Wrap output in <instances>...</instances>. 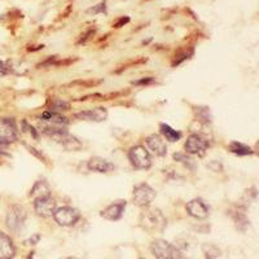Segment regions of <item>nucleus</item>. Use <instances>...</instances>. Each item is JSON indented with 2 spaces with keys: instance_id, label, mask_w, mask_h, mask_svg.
Listing matches in <instances>:
<instances>
[{
  "instance_id": "obj_35",
  "label": "nucleus",
  "mask_w": 259,
  "mask_h": 259,
  "mask_svg": "<svg viewBox=\"0 0 259 259\" xmlns=\"http://www.w3.org/2000/svg\"><path fill=\"white\" fill-rule=\"evenodd\" d=\"M62 259H79V258H75V256H68V258H62Z\"/></svg>"
},
{
  "instance_id": "obj_9",
  "label": "nucleus",
  "mask_w": 259,
  "mask_h": 259,
  "mask_svg": "<svg viewBox=\"0 0 259 259\" xmlns=\"http://www.w3.org/2000/svg\"><path fill=\"white\" fill-rule=\"evenodd\" d=\"M184 148H186V152L188 154L203 156L205 152L207 150V148H209V142L205 138H202V136L197 135V134H192L187 139Z\"/></svg>"
},
{
  "instance_id": "obj_14",
  "label": "nucleus",
  "mask_w": 259,
  "mask_h": 259,
  "mask_svg": "<svg viewBox=\"0 0 259 259\" xmlns=\"http://www.w3.org/2000/svg\"><path fill=\"white\" fill-rule=\"evenodd\" d=\"M147 145L149 147V149L153 152L156 156L158 157H165L167 154V145H166L165 140L161 135H157V134H153L147 138Z\"/></svg>"
},
{
  "instance_id": "obj_30",
  "label": "nucleus",
  "mask_w": 259,
  "mask_h": 259,
  "mask_svg": "<svg viewBox=\"0 0 259 259\" xmlns=\"http://www.w3.org/2000/svg\"><path fill=\"white\" fill-rule=\"evenodd\" d=\"M39 240H40V235L36 233V235H34L32 237H30L29 240H26V241H25V245H35L38 244Z\"/></svg>"
},
{
  "instance_id": "obj_2",
  "label": "nucleus",
  "mask_w": 259,
  "mask_h": 259,
  "mask_svg": "<svg viewBox=\"0 0 259 259\" xmlns=\"http://www.w3.org/2000/svg\"><path fill=\"white\" fill-rule=\"evenodd\" d=\"M139 224L143 230L150 233L163 232L167 227V219L159 209H145L140 214Z\"/></svg>"
},
{
  "instance_id": "obj_33",
  "label": "nucleus",
  "mask_w": 259,
  "mask_h": 259,
  "mask_svg": "<svg viewBox=\"0 0 259 259\" xmlns=\"http://www.w3.org/2000/svg\"><path fill=\"white\" fill-rule=\"evenodd\" d=\"M94 34H95V29L94 30H90V31H87V34H84V36L82 35V38H80V40L78 41V43H79V45H82V43H85V41L89 40L90 35H94Z\"/></svg>"
},
{
  "instance_id": "obj_10",
  "label": "nucleus",
  "mask_w": 259,
  "mask_h": 259,
  "mask_svg": "<svg viewBox=\"0 0 259 259\" xmlns=\"http://www.w3.org/2000/svg\"><path fill=\"white\" fill-rule=\"evenodd\" d=\"M34 210L39 217L43 218H50L52 217L55 210H56V201L53 200L51 196L47 197H40L34 200Z\"/></svg>"
},
{
  "instance_id": "obj_3",
  "label": "nucleus",
  "mask_w": 259,
  "mask_h": 259,
  "mask_svg": "<svg viewBox=\"0 0 259 259\" xmlns=\"http://www.w3.org/2000/svg\"><path fill=\"white\" fill-rule=\"evenodd\" d=\"M150 249L157 259H187L182 250L166 240H156L152 242Z\"/></svg>"
},
{
  "instance_id": "obj_23",
  "label": "nucleus",
  "mask_w": 259,
  "mask_h": 259,
  "mask_svg": "<svg viewBox=\"0 0 259 259\" xmlns=\"http://www.w3.org/2000/svg\"><path fill=\"white\" fill-rule=\"evenodd\" d=\"M70 109V104L66 103L64 100H60V99H53L50 103V110L51 112H66V110Z\"/></svg>"
},
{
  "instance_id": "obj_12",
  "label": "nucleus",
  "mask_w": 259,
  "mask_h": 259,
  "mask_svg": "<svg viewBox=\"0 0 259 259\" xmlns=\"http://www.w3.org/2000/svg\"><path fill=\"white\" fill-rule=\"evenodd\" d=\"M126 206L127 202L123 200L113 202L112 205L105 207V209L100 212V217L101 218L106 219V221H119V219L122 218V215H123L124 210H126Z\"/></svg>"
},
{
  "instance_id": "obj_18",
  "label": "nucleus",
  "mask_w": 259,
  "mask_h": 259,
  "mask_svg": "<svg viewBox=\"0 0 259 259\" xmlns=\"http://www.w3.org/2000/svg\"><path fill=\"white\" fill-rule=\"evenodd\" d=\"M51 187L46 180H38V182L34 184V187L30 191V197H32L34 200L35 198L40 197H47V196H51Z\"/></svg>"
},
{
  "instance_id": "obj_20",
  "label": "nucleus",
  "mask_w": 259,
  "mask_h": 259,
  "mask_svg": "<svg viewBox=\"0 0 259 259\" xmlns=\"http://www.w3.org/2000/svg\"><path fill=\"white\" fill-rule=\"evenodd\" d=\"M228 149H230L233 154H236V156H251V154L254 153L253 149H251L250 147H247V145L239 142L231 143Z\"/></svg>"
},
{
  "instance_id": "obj_13",
  "label": "nucleus",
  "mask_w": 259,
  "mask_h": 259,
  "mask_svg": "<svg viewBox=\"0 0 259 259\" xmlns=\"http://www.w3.org/2000/svg\"><path fill=\"white\" fill-rule=\"evenodd\" d=\"M77 119L80 121H90V122H103L108 118V110L105 108H96V109L83 110L75 114Z\"/></svg>"
},
{
  "instance_id": "obj_21",
  "label": "nucleus",
  "mask_w": 259,
  "mask_h": 259,
  "mask_svg": "<svg viewBox=\"0 0 259 259\" xmlns=\"http://www.w3.org/2000/svg\"><path fill=\"white\" fill-rule=\"evenodd\" d=\"M202 253L205 254L206 259H217L221 256L222 251L217 245L214 244H203L202 245Z\"/></svg>"
},
{
  "instance_id": "obj_16",
  "label": "nucleus",
  "mask_w": 259,
  "mask_h": 259,
  "mask_svg": "<svg viewBox=\"0 0 259 259\" xmlns=\"http://www.w3.org/2000/svg\"><path fill=\"white\" fill-rule=\"evenodd\" d=\"M16 255V247L9 236L0 231V259H12Z\"/></svg>"
},
{
  "instance_id": "obj_24",
  "label": "nucleus",
  "mask_w": 259,
  "mask_h": 259,
  "mask_svg": "<svg viewBox=\"0 0 259 259\" xmlns=\"http://www.w3.org/2000/svg\"><path fill=\"white\" fill-rule=\"evenodd\" d=\"M174 159L178 162H182L183 165H186L191 170H194V167H196V162L187 153H174Z\"/></svg>"
},
{
  "instance_id": "obj_29",
  "label": "nucleus",
  "mask_w": 259,
  "mask_h": 259,
  "mask_svg": "<svg viewBox=\"0 0 259 259\" xmlns=\"http://www.w3.org/2000/svg\"><path fill=\"white\" fill-rule=\"evenodd\" d=\"M22 126H24V131H29L30 134H31L32 136H34V138L35 139H38V133H36L35 131V128H34V127L32 126H30V124H27V122L26 121H24L22 122Z\"/></svg>"
},
{
  "instance_id": "obj_8",
  "label": "nucleus",
  "mask_w": 259,
  "mask_h": 259,
  "mask_svg": "<svg viewBox=\"0 0 259 259\" xmlns=\"http://www.w3.org/2000/svg\"><path fill=\"white\" fill-rule=\"evenodd\" d=\"M17 139V127L13 118H0V147L15 142Z\"/></svg>"
},
{
  "instance_id": "obj_27",
  "label": "nucleus",
  "mask_w": 259,
  "mask_h": 259,
  "mask_svg": "<svg viewBox=\"0 0 259 259\" xmlns=\"http://www.w3.org/2000/svg\"><path fill=\"white\" fill-rule=\"evenodd\" d=\"M89 13H94V15H97V13H106V3L103 2V3L97 4V6H94L92 8L89 9Z\"/></svg>"
},
{
  "instance_id": "obj_32",
  "label": "nucleus",
  "mask_w": 259,
  "mask_h": 259,
  "mask_svg": "<svg viewBox=\"0 0 259 259\" xmlns=\"http://www.w3.org/2000/svg\"><path fill=\"white\" fill-rule=\"evenodd\" d=\"M9 71H11V68H9L8 65H7L6 62L0 61V74H3V75H6V74H8Z\"/></svg>"
},
{
  "instance_id": "obj_25",
  "label": "nucleus",
  "mask_w": 259,
  "mask_h": 259,
  "mask_svg": "<svg viewBox=\"0 0 259 259\" xmlns=\"http://www.w3.org/2000/svg\"><path fill=\"white\" fill-rule=\"evenodd\" d=\"M198 121L203 122V123H210L211 122V117H210L209 108H198L197 112H196Z\"/></svg>"
},
{
  "instance_id": "obj_34",
  "label": "nucleus",
  "mask_w": 259,
  "mask_h": 259,
  "mask_svg": "<svg viewBox=\"0 0 259 259\" xmlns=\"http://www.w3.org/2000/svg\"><path fill=\"white\" fill-rule=\"evenodd\" d=\"M32 258H34V253H30L29 256H27L26 259H32Z\"/></svg>"
},
{
  "instance_id": "obj_28",
  "label": "nucleus",
  "mask_w": 259,
  "mask_h": 259,
  "mask_svg": "<svg viewBox=\"0 0 259 259\" xmlns=\"http://www.w3.org/2000/svg\"><path fill=\"white\" fill-rule=\"evenodd\" d=\"M152 83H154V78L147 77V78H142V79H139V80H134L133 84H135V85H148V84H152Z\"/></svg>"
},
{
  "instance_id": "obj_1",
  "label": "nucleus",
  "mask_w": 259,
  "mask_h": 259,
  "mask_svg": "<svg viewBox=\"0 0 259 259\" xmlns=\"http://www.w3.org/2000/svg\"><path fill=\"white\" fill-rule=\"evenodd\" d=\"M40 131L48 138H51L53 142L59 143L60 145L65 148L66 150H79L82 148V143L78 140L75 136L70 135L68 130L64 126H56V124L43 123L40 126Z\"/></svg>"
},
{
  "instance_id": "obj_4",
  "label": "nucleus",
  "mask_w": 259,
  "mask_h": 259,
  "mask_svg": "<svg viewBox=\"0 0 259 259\" xmlns=\"http://www.w3.org/2000/svg\"><path fill=\"white\" fill-rule=\"evenodd\" d=\"M27 218V212L25 207L20 206V205H12L8 209L6 217V223L9 231H12L13 233H20L22 228L25 227V222Z\"/></svg>"
},
{
  "instance_id": "obj_6",
  "label": "nucleus",
  "mask_w": 259,
  "mask_h": 259,
  "mask_svg": "<svg viewBox=\"0 0 259 259\" xmlns=\"http://www.w3.org/2000/svg\"><path fill=\"white\" fill-rule=\"evenodd\" d=\"M52 217L59 226L71 227L78 223V221L80 219V212L75 207L62 206L55 210Z\"/></svg>"
},
{
  "instance_id": "obj_22",
  "label": "nucleus",
  "mask_w": 259,
  "mask_h": 259,
  "mask_svg": "<svg viewBox=\"0 0 259 259\" xmlns=\"http://www.w3.org/2000/svg\"><path fill=\"white\" fill-rule=\"evenodd\" d=\"M232 218H233V221H235L236 227H237V230H240V231H242V232H245L247 227H249V221H247V219H246V217H245L244 212L235 211V214L232 215Z\"/></svg>"
},
{
  "instance_id": "obj_15",
  "label": "nucleus",
  "mask_w": 259,
  "mask_h": 259,
  "mask_svg": "<svg viewBox=\"0 0 259 259\" xmlns=\"http://www.w3.org/2000/svg\"><path fill=\"white\" fill-rule=\"evenodd\" d=\"M87 167H89V170L95 171V172L108 174V172L114 170L115 166L113 165L112 162L108 161V159L105 158H101V157H92V158L87 162Z\"/></svg>"
},
{
  "instance_id": "obj_26",
  "label": "nucleus",
  "mask_w": 259,
  "mask_h": 259,
  "mask_svg": "<svg viewBox=\"0 0 259 259\" xmlns=\"http://www.w3.org/2000/svg\"><path fill=\"white\" fill-rule=\"evenodd\" d=\"M193 55V51H189V52H182L180 55H178V56H175V60L174 62H172V66H178V65L182 64L183 61H186V60H188L189 57Z\"/></svg>"
},
{
  "instance_id": "obj_17",
  "label": "nucleus",
  "mask_w": 259,
  "mask_h": 259,
  "mask_svg": "<svg viewBox=\"0 0 259 259\" xmlns=\"http://www.w3.org/2000/svg\"><path fill=\"white\" fill-rule=\"evenodd\" d=\"M40 119L45 123L48 124H56V126H65V124H68L69 121L68 118L64 117L62 114L56 112H51V110H47L43 114L40 115Z\"/></svg>"
},
{
  "instance_id": "obj_31",
  "label": "nucleus",
  "mask_w": 259,
  "mask_h": 259,
  "mask_svg": "<svg viewBox=\"0 0 259 259\" xmlns=\"http://www.w3.org/2000/svg\"><path fill=\"white\" fill-rule=\"evenodd\" d=\"M127 22H130V18L128 17H121L119 18V20L117 21V22H115L114 24V27H122V26H124V25L127 24Z\"/></svg>"
},
{
  "instance_id": "obj_7",
  "label": "nucleus",
  "mask_w": 259,
  "mask_h": 259,
  "mask_svg": "<svg viewBox=\"0 0 259 259\" xmlns=\"http://www.w3.org/2000/svg\"><path fill=\"white\" fill-rule=\"evenodd\" d=\"M157 193L149 184L147 183H143V184H139L134 188L133 193V200L134 202L140 207H147L149 206L150 203L153 202V200L156 198Z\"/></svg>"
},
{
  "instance_id": "obj_19",
  "label": "nucleus",
  "mask_w": 259,
  "mask_h": 259,
  "mask_svg": "<svg viewBox=\"0 0 259 259\" xmlns=\"http://www.w3.org/2000/svg\"><path fill=\"white\" fill-rule=\"evenodd\" d=\"M159 130H161V134L163 135V138H165L166 140H168V142L175 143L179 142L180 139H182V133L174 130L171 126H168V124L161 123L159 124Z\"/></svg>"
},
{
  "instance_id": "obj_5",
  "label": "nucleus",
  "mask_w": 259,
  "mask_h": 259,
  "mask_svg": "<svg viewBox=\"0 0 259 259\" xmlns=\"http://www.w3.org/2000/svg\"><path fill=\"white\" fill-rule=\"evenodd\" d=\"M128 159L131 165L139 170H148L152 166V156L143 145H135L128 150Z\"/></svg>"
},
{
  "instance_id": "obj_11",
  "label": "nucleus",
  "mask_w": 259,
  "mask_h": 259,
  "mask_svg": "<svg viewBox=\"0 0 259 259\" xmlns=\"http://www.w3.org/2000/svg\"><path fill=\"white\" fill-rule=\"evenodd\" d=\"M186 210L191 217L196 219H206L210 214L209 206L201 198H193L186 205Z\"/></svg>"
}]
</instances>
